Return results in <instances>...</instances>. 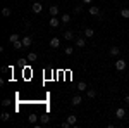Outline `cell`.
Instances as JSON below:
<instances>
[{
  "mask_svg": "<svg viewBox=\"0 0 129 128\" xmlns=\"http://www.w3.org/2000/svg\"><path fill=\"white\" fill-rule=\"evenodd\" d=\"M126 68H127V62H126L124 59H117L115 61V69H117V71H124Z\"/></svg>",
  "mask_w": 129,
  "mask_h": 128,
  "instance_id": "6da1fadb",
  "label": "cell"
},
{
  "mask_svg": "<svg viewBox=\"0 0 129 128\" xmlns=\"http://www.w3.org/2000/svg\"><path fill=\"white\" fill-rule=\"evenodd\" d=\"M60 23H62V21L57 19V16H50V21H48L50 28H59V26H60Z\"/></svg>",
  "mask_w": 129,
  "mask_h": 128,
  "instance_id": "7a4b0ae2",
  "label": "cell"
},
{
  "mask_svg": "<svg viewBox=\"0 0 129 128\" xmlns=\"http://www.w3.org/2000/svg\"><path fill=\"white\" fill-rule=\"evenodd\" d=\"M31 10H33L35 14H40L41 10H43V5H41L40 2H33V4H31Z\"/></svg>",
  "mask_w": 129,
  "mask_h": 128,
  "instance_id": "3957f363",
  "label": "cell"
},
{
  "mask_svg": "<svg viewBox=\"0 0 129 128\" xmlns=\"http://www.w3.org/2000/svg\"><path fill=\"white\" fill-rule=\"evenodd\" d=\"M74 42H76V47H86V36H76L74 38Z\"/></svg>",
  "mask_w": 129,
  "mask_h": 128,
  "instance_id": "277c9868",
  "label": "cell"
},
{
  "mask_svg": "<svg viewBox=\"0 0 129 128\" xmlns=\"http://www.w3.org/2000/svg\"><path fill=\"white\" fill-rule=\"evenodd\" d=\"M89 14H91V16H96V17H102V10H100V7H96V5H91V7H89Z\"/></svg>",
  "mask_w": 129,
  "mask_h": 128,
  "instance_id": "5b68a950",
  "label": "cell"
},
{
  "mask_svg": "<svg viewBox=\"0 0 129 128\" xmlns=\"http://www.w3.org/2000/svg\"><path fill=\"white\" fill-rule=\"evenodd\" d=\"M81 102H83V97L81 95H74V97L71 99V104L76 107V106H81Z\"/></svg>",
  "mask_w": 129,
  "mask_h": 128,
  "instance_id": "8992f818",
  "label": "cell"
},
{
  "mask_svg": "<svg viewBox=\"0 0 129 128\" xmlns=\"http://www.w3.org/2000/svg\"><path fill=\"white\" fill-rule=\"evenodd\" d=\"M115 118H119V119L126 118V109L124 107H117L115 109Z\"/></svg>",
  "mask_w": 129,
  "mask_h": 128,
  "instance_id": "52a82bcc",
  "label": "cell"
},
{
  "mask_svg": "<svg viewBox=\"0 0 129 128\" xmlns=\"http://www.w3.org/2000/svg\"><path fill=\"white\" fill-rule=\"evenodd\" d=\"M50 47H52V49H59V47H60V40L57 38V36L50 38Z\"/></svg>",
  "mask_w": 129,
  "mask_h": 128,
  "instance_id": "ba28073f",
  "label": "cell"
},
{
  "mask_svg": "<svg viewBox=\"0 0 129 128\" xmlns=\"http://www.w3.org/2000/svg\"><path fill=\"white\" fill-rule=\"evenodd\" d=\"M22 43H24V47H31V43H33V38H31V36H28V35H26V36H22Z\"/></svg>",
  "mask_w": 129,
  "mask_h": 128,
  "instance_id": "9c48e42d",
  "label": "cell"
},
{
  "mask_svg": "<svg viewBox=\"0 0 129 128\" xmlns=\"http://www.w3.org/2000/svg\"><path fill=\"white\" fill-rule=\"evenodd\" d=\"M109 52H110V56H114V57H117V56L120 54V49H119V47H115V45H114V47H110V50H109Z\"/></svg>",
  "mask_w": 129,
  "mask_h": 128,
  "instance_id": "30bf717a",
  "label": "cell"
},
{
  "mask_svg": "<svg viewBox=\"0 0 129 128\" xmlns=\"http://www.w3.org/2000/svg\"><path fill=\"white\" fill-rule=\"evenodd\" d=\"M67 121H69L71 125L74 126V125L78 123V116H76V114H69V116H67Z\"/></svg>",
  "mask_w": 129,
  "mask_h": 128,
  "instance_id": "8fae6325",
  "label": "cell"
},
{
  "mask_svg": "<svg viewBox=\"0 0 129 128\" xmlns=\"http://www.w3.org/2000/svg\"><path fill=\"white\" fill-rule=\"evenodd\" d=\"M64 38H66V40H74V38H76V36H74V31L67 30L66 33H64Z\"/></svg>",
  "mask_w": 129,
  "mask_h": 128,
  "instance_id": "7c38bea8",
  "label": "cell"
},
{
  "mask_svg": "<svg viewBox=\"0 0 129 128\" xmlns=\"http://www.w3.org/2000/svg\"><path fill=\"white\" fill-rule=\"evenodd\" d=\"M17 40H21V36L17 35V33H12V35L9 36V42H10V43H16Z\"/></svg>",
  "mask_w": 129,
  "mask_h": 128,
  "instance_id": "4fadbf2b",
  "label": "cell"
},
{
  "mask_svg": "<svg viewBox=\"0 0 129 128\" xmlns=\"http://www.w3.org/2000/svg\"><path fill=\"white\" fill-rule=\"evenodd\" d=\"M36 59H38V56H36L35 52H29V54H28V57H26V61H29V62H35Z\"/></svg>",
  "mask_w": 129,
  "mask_h": 128,
  "instance_id": "5bb4252c",
  "label": "cell"
},
{
  "mask_svg": "<svg viewBox=\"0 0 129 128\" xmlns=\"http://www.w3.org/2000/svg\"><path fill=\"white\" fill-rule=\"evenodd\" d=\"M86 95H88L89 99H95V97H96V90H95V88H88V90H86Z\"/></svg>",
  "mask_w": 129,
  "mask_h": 128,
  "instance_id": "9a60e30c",
  "label": "cell"
},
{
  "mask_svg": "<svg viewBox=\"0 0 129 128\" xmlns=\"http://www.w3.org/2000/svg\"><path fill=\"white\" fill-rule=\"evenodd\" d=\"M50 16H59V7L57 5H50Z\"/></svg>",
  "mask_w": 129,
  "mask_h": 128,
  "instance_id": "2e32d148",
  "label": "cell"
},
{
  "mask_svg": "<svg viewBox=\"0 0 129 128\" xmlns=\"http://www.w3.org/2000/svg\"><path fill=\"white\" fill-rule=\"evenodd\" d=\"M60 21H62L64 24H67V23H71V16L69 14H62V16H60Z\"/></svg>",
  "mask_w": 129,
  "mask_h": 128,
  "instance_id": "e0dca14e",
  "label": "cell"
},
{
  "mask_svg": "<svg viewBox=\"0 0 129 128\" xmlns=\"http://www.w3.org/2000/svg\"><path fill=\"white\" fill-rule=\"evenodd\" d=\"M36 121H38V114H36V113H31L29 114V123L36 125Z\"/></svg>",
  "mask_w": 129,
  "mask_h": 128,
  "instance_id": "ac0fdd59",
  "label": "cell"
},
{
  "mask_svg": "<svg viewBox=\"0 0 129 128\" xmlns=\"http://www.w3.org/2000/svg\"><path fill=\"white\" fill-rule=\"evenodd\" d=\"M93 35H95V31L91 30V28H86V30H84V36H86V38H93Z\"/></svg>",
  "mask_w": 129,
  "mask_h": 128,
  "instance_id": "d6986e66",
  "label": "cell"
},
{
  "mask_svg": "<svg viewBox=\"0 0 129 128\" xmlns=\"http://www.w3.org/2000/svg\"><path fill=\"white\" fill-rule=\"evenodd\" d=\"M78 88H79V92H84V90H88V85H86V81H79V83H78Z\"/></svg>",
  "mask_w": 129,
  "mask_h": 128,
  "instance_id": "ffe728a7",
  "label": "cell"
},
{
  "mask_svg": "<svg viewBox=\"0 0 129 128\" xmlns=\"http://www.w3.org/2000/svg\"><path fill=\"white\" fill-rule=\"evenodd\" d=\"M40 121H41V125H47V123L50 121V116H48V114H41V116H40Z\"/></svg>",
  "mask_w": 129,
  "mask_h": 128,
  "instance_id": "44dd1931",
  "label": "cell"
},
{
  "mask_svg": "<svg viewBox=\"0 0 129 128\" xmlns=\"http://www.w3.org/2000/svg\"><path fill=\"white\" fill-rule=\"evenodd\" d=\"M10 14H12V10H10L9 7H4V9H2V16H4V17H9Z\"/></svg>",
  "mask_w": 129,
  "mask_h": 128,
  "instance_id": "7402d4cb",
  "label": "cell"
},
{
  "mask_svg": "<svg viewBox=\"0 0 129 128\" xmlns=\"http://www.w3.org/2000/svg\"><path fill=\"white\" fill-rule=\"evenodd\" d=\"M12 45H14V49H16V50H21L22 47H24V43H22V40H17V42H16V43H12Z\"/></svg>",
  "mask_w": 129,
  "mask_h": 128,
  "instance_id": "603a6c76",
  "label": "cell"
},
{
  "mask_svg": "<svg viewBox=\"0 0 129 128\" xmlns=\"http://www.w3.org/2000/svg\"><path fill=\"white\" fill-rule=\"evenodd\" d=\"M120 17L129 19V9H120Z\"/></svg>",
  "mask_w": 129,
  "mask_h": 128,
  "instance_id": "cb8c5ba5",
  "label": "cell"
},
{
  "mask_svg": "<svg viewBox=\"0 0 129 128\" xmlns=\"http://www.w3.org/2000/svg\"><path fill=\"white\" fill-rule=\"evenodd\" d=\"M0 119H2V121H9V119H10V114H9V113H5V111H4V113L0 114Z\"/></svg>",
  "mask_w": 129,
  "mask_h": 128,
  "instance_id": "d4e9b609",
  "label": "cell"
},
{
  "mask_svg": "<svg viewBox=\"0 0 129 128\" xmlns=\"http://www.w3.org/2000/svg\"><path fill=\"white\" fill-rule=\"evenodd\" d=\"M74 52V47H66V56H72Z\"/></svg>",
  "mask_w": 129,
  "mask_h": 128,
  "instance_id": "484cf974",
  "label": "cell"
},
{
  "mask_svg": "<svg viewBox=\"0 0 129 128\" xmlns=\"http://www.w3.org/2000/svg\"><path fill=\"white\" fill-rule=\"evenodd\" d=\"M81 10H83V5H76V7H74V12H76V14H79Z\"/></svg>",
  "mask_w": 129,
  "mask_h": 128,
  "instance_id": "4316f807",
  "label": "cell"
},
{
  "mask_svg": "<svg viewBox=\"0 0 129 128\" xmlns=\"http://www.w3.org/2000/svg\"><path fill=\"white\" fill-rule=\"evenodd\" d=\"M2 106H4V107H7V106H10V99H5V100L2 102Z\"/></svg>",
  "mask_w": 129,
  "mask_h": 128,
  "instance_id": "83f0119b",
  "label": "cell"
},
{
  "mask_svg": "<svg viewBox=\"0 0 129 128\" xmlns=\"http://www.w3.org/2000/svg\"><path fill=\"white\" fill-rule=\"evenodd\" d=\"M84 4H93V0H83Z\"/></svg>",
  "mask_w": 129,
  "mask_h": 128,
  "instance_id": "f1b7e54d",
  "label": "cell"
},
{
  "mask_svg": "<svg viewBox=\"0 0 129 128\" xmlns=\"http://www.w3.org/2000/svg\"><path fill=\"white\" fill-rule=\"evenodd\" d=\"M124 100H126V102L129 104V95H126V97H124Z\"/></svg>",
  "mask_w": 129,
  "mask_h": 128,
  "instance_id": "f546056e",
  "label": "cell"
}]
</instances>
